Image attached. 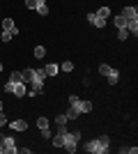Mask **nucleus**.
I'll list each match as a JSON object with an SVG mask.
<instances>
[{
    "label": "nucleus",
    "instance_id": "nucleus-1",
    "mask_svg": "<svg viewBox=\"0 0 138 154\" xmlns=\"http://www.w3.org/2000/svg\"><path fill=\"white\" fill-rule=\"evenodd\" d=\"M58 134L62 136V147L67 149V152H76V147H78V138H81V134L78 131H69V129H65V127H58Z\"/></svg>",
    "mask_w": 138,
    "mask_h": 154
},
{
    "label": "nucleus",
    "instance_id": "nucleus-2",
    "mask_svg": "<svg viewBox=\"0 0 138 154\" xmlns=\"http://www.w3.org/2000/svg\"><path fill=\"white\" fill-rule=\"evenodd\" d=\"M108 136H99V138H94V140H90V143H85V152H90V154H106L108 152Z\"/></svg>",
    "mask_w": 138,
    "mask_h": 154
},
{
    "label": "nucleus",
    "instance_id": "nucleus-3",
    "mask_svg": "<svg viewBox=\"0 0 138 154\" xmlns=\"http://www.w3.org/2000/svg\"><path fill=\"white\" fill-rule=\"evenodd\" d=\"M44 81H46V74H44V69H35V74H32V83H30V88H32V90H37V94H39V92L44 90Z\"/></svg>",
    "mask_w": 138,
    "mask_h": 154
},
{
    "label": "nucleus",
    "instance_id": "nucleus-4",
    "mask_svg": "<svg viewBox=\"0 0 138 154\" xmlns=\"http://www.w3.org/2000/svg\"><path fill=\"white\" fill-rule=\"evenodd\" d=\"M26 83H23V81H19V83H12V81H7L5 83V92H12L14 97H23L26 94Z\"/></svg>",
    "mask_w": 138,
    "mask_h": 154
},
{
    "label": "nucleus",
    "instance_id": "nucleus-5",
    "mask_svg": "<svg viewBox=\"0 0 138 154\" xmlns=\"http://www.w3.org/2000/svg\"><path fill=\"white\" fill-rule=\"evenodd\" d=\"M2 147H5L7 154H16L19 147H16V140H14L12 136H2Z\"/></svg>",
    "mask_w": 138,
    "mask_h": 154
},
{
    "label": "nucleus",
    "instance_id": "nucleus-6",
    "mask_svg": "<svg viewBox=\"0 0 138 154\" xmlns=\"http://www.w3.org/2000/svg\"><path fill=\"white\" fill-rule=\"evenodd\" d=\"M37 127H39V131H41V136H44V138H51V131H48V120H46V117H39V120H37Z\"/></svg>",
    "mask_w": 138,
    "mask_h": 154
},
{
    "label": "nucleus",
    "instance_id": "nucleus-7",
    "mask_svg": "<svg viewBox=\"0 0 138 154\" xmlns=\"http://www.w3.org/2000/svg\"><path fill=\"white\" fill-rule=\"evenodd\" d=\"M87 21H90L92 26H97V28H104V26H106V19H99V16H97L94 12H92V14H87Z\"/></svg>",
    "mask_w": 138,
    "mask_h": 154
},
{
    "label": "nucleus",
    "instance_id": "nucleus-8",
    "mask_svg": "<svg viewBox=\"0 0 138 154\" xmlns=\"http://www.w3.org/2000/svg\"><path fill=\"white\" fill-rule=\"evenodd\" d=\"M58 71H60V67L55 62H48L44 67V74H46V76H58Z\"/></svg>",
    "mask_w": 138,
    "mask_h": 154
},
{
    "label": "nucleus",
    "instance_id": "nucleus-9",
    "mask_svg": "<svg viewBox=\"0 0 138 154\" xmlns=\"http://www.w3.org/2000/svg\"><path fill=\"white\" fill-rule=\"evenodd\" d=\"M122 16H124L127 21L129 19H138V9L136 7H124V9H122Z\"/></svg>",
    "mask_w": 138,
    "mask_h": 154
},
{
    "label": "nucleus",
    "instance_id": "nucleus-10",
    "mask_svg": "<svg viewBox=\"0 0 138 154\" xmlns=\"http://www.w3.org/2000/svg\"><path fill=\"white\" fill-rule=\"evenodd\" d=\"M9 129H14V131H26L28 124H26V120H14V122H9Z\"/></svg>",
    "mask_w": 138,
    "mask_h": 154
},
{
    "label": "nucleus",
    "instance_id": "nucleus-11",
    "mask_svg": "<svg viewBox=\"0 0 138 154\" xmlns=\"http://www.w3.org/2000/svg\"><path fill=\"white\" fill-rule=\"evenodd\" d=\"M32 74H35V69H23L21 71V81H23L26 85H30L32 83Z\"/></svg>",
    "mask_w": 138,
    "mask_h": 154
},
{
    "label": "nucleus",
    "instance_id": "nucleus-12",
    "mask_svg": "<svg viewBox=\"0 0 138 154\" xmlns=\"http://www.w3.org/2000/svg\"><path fill=\"white\" fill-rule=\"evenodd\" d=\"M35 9H37L41 16H46V14H48V5H46L44 0H37V7H35Z\"/></svg>",
    "mask_w": 138,
    "mask_h": 154
},
{
    "label": "nucleus",
    "instance_id": "nucleus-13",
    "mask_svg": "<svg viewBox=\"0 0 138 154\" xmlns=\"http://www.w3.org/2000/svg\"><path fill=\"white\" fill-rule=\"evenodd\" d=\"M2 30H14V32H19V28L14 26L12 19H2Z\"/></svg>",
    "mask_w": 138,
    "mask_h": 154
},
{
    "label": "nucleus",
    "instance_id": "nucleus-14",
    "mask_svg": "<svg viewBox=\"0 0 138 154\" xmlns=\"http://www.w3.org/2000/svg\"><path fill=\"white\" fill-rule=\"evenodd\" d=\"M115 26H118V30H127V19L120 14V16H115Z\"/></svg>",
    "mask_w": 138,
    "mask_h": 154
},
{
    "label": "nucleus",
    "instance_id": "nucleus-15",
    "mask_svg": "<svg viewBox=\"0 0 138 154\" xmlns=\"http://www.w3.org/2000/svg\"><path fill=\"white\" fill-rule=\"evenodd\" d=\"M14 35H16L14 30H2V32H0V39H2V42H12Z\"/></svg>",
    "mask_w": 138,
    "mask_h": 154
},
{
    "label": "nucleus",
    "instance_id": "nucleus-16",
    "mask_svg": "<svg viewBox=\"0 0 138 154\" xmlns=\"http://www.w3.org/2000/svg\"><path fill=\"white\" fill-rule=\"evenodd\" d=\"M106 78H108V83H111V85H115V83L120 81V71H115V69H113V71H111V74H108Z\"/></svg>",
    "mask_w": 138,
    "mask_h": 154
},
{
    "label": "nucleus",
    "instance_id": "nucleus-17",
    "mask_svg": "<svg viewBox=\"0 0 138 154\" xmlns=\"http://www.w3.org/2000/svg\"><path fill=\"white\" fill-rule=\"evenodd\" d=\"M78 110H81V113H90V110H92V101H81Z\"/></svg>",
    "mask_w": 138,
    "mask_h": 154
},
{
    "label": "nucleus",
    "instance_id": "nucleus-18",
    "mask_svg": "<svg viewBox=\"0 0 138 154\" xmlns=\"http://www.w3.org/2000/svg\"><path fill=\"white\" fill-rule=\"evenodd\" d=\"M65 115H67V120H76V117H78V115H81V113H78V108H74V106H72V108L67 110Z\"/></svg>",
    "mask_w": 138,
    "mask_h": 154
},
{
    "label": "nucleus",
    "instance_id": "nucleus-19",
    "mask_svg": "<svg viewBox=\"0 0 138 154\" xmlns=\"http://www.w3.org/2000/svg\"><path fill=\"white\" fill-rule=\"evenodd\" d=\"M67 122H69V120H67V115H65V113H60V115L55 117V124H58V127H65Z\"/></svg>",
    "mask_w": 138,
    "mask_h": 154
},
{
    "label": "nucleus",
    "instance_id": "nucleus-20",
    "mask_svg": "<svg viewBox=\"0 0 138 154\" xmlns=\"http://www.w3.org/2000/svg\"><path fill=\"white\" fill-rule=\"evenodd\" d=\"M97 16L99 19H108V16H111V9H108V7H101V9L97 12Z\"/></svg>",
    "mask_w": 138,
    "mask_h": 154
},
{
    "label": "nucleus",
    "instance_id": "nucleus-21",
    "mask_svg": "<svg viewBox=\"0 0 138 154\" xmlns=\"http://www.w3.org/2000/svg\"><path fill=\"white\" fill-rule=\"evenodd\" d=\"M35 58H46V48H44V46H37V48H35Z\"/></svg>",
    "mask_w": 138,
    "mask_h": 154
},
{
    "label": "nucleus",
    "instance_id": "nucleus-22",
    "mask_svg": "<svg viewBox=\"0 0 138 154\" xmlns=\"http://www.w3.org/2000/svg\"><path fill=\"white\" fill-rule=\"evenodd\" d=\"M113 71V67H108V64H99V74H104V76H108Z\"/></svg>",
    "mask_w": 138,
    "mask_h": 154
},
{
    "label": "nucleus",
    "instance_id": "nucleus-23",
    "mask_svg": "<svg viewBox=\"0 0 138 154\" xmlns=\"http://www.w3.org/2000/svg\"><path fill=\"white\" fill-rule=\"evenodd\" d=\"M9 81H12V83H19L21 81V71H12V74H9Z\"/></svg>",
    "mask_w": 138,
    "mask_h": 154
},
{
    "label": "nucleus",
    "instance_id": "nucleus-24",
    "mask_svg": "<svg viewBox=\"0 0 138 154\" xmlns=\"http://www.w3.org/2000/svg\"><path fill=\"white\" fill-rule=\"evenodd\" d=\"M72 69H74V62H72V60L62 62V71H72Z\"/></svg>",
    "mask_w": 138,
    "mask_h": 154
},
{
    "label": "nucleus",
    "instance_id": "nucleus-25",
    "mask_svg": "<svg viewBox=\"0 0 138 154\" xmlns=\"http://www.w3.org/2000/svg\"><path fill=\"white\" fill-rule=\"evenodd\" d=\"M69 103H72L74 108H78V103H81V99H78V97H69ZM78 113H81V110H78Z\"/></svg>",
    "mask_w": 138,
    "mask_h": 154
},
{
    "label": "nucleus",
    "instance_id": "nucleus-26",
    "mask_svg": "<svg viewBox=\"0 0 138 154\" xmlns=\"http://www.w3.org/2000/svg\"><path fill=\"white\" fill-rule=\"evenodd\" d=\"M127 37H129V32H127V30H120L118 32V39H120V42H124Z\"/></svg>",
    "mask_w": 138,
    "mask_h": 154
},
{
    "label": "nucleus",
    "instance_id": "nucleus-27",
    "mask_svg": "<svg viewBox=\"0 0 138 154\" xmlns=\"http://www.w3.org/2000/svg\"><path fill=\"white\" fill-rule=\"evenodd\" d=\"M26 7L28 9H35V7H37V0H26Z\"/></svg>",
    "mask_w": 138,
    "mask_h": 154
},
{
    "label": "nucleus",
    "instance_id": "nucleus-28",
    "mask_svg": "<svg viewBox=\"0 0 138 154\" xmlns=\"http://www.w3.org/2000/svg\"><path fill=\"white\" fill-rule=\"evenodd\" d=\"M122 152H127V154H136V152H138V147H124Z\"/></svg>",
    "mask_w": 138,
    "mask_h": 154
},
{
    "label": "nucleus",
    "instance_id": "nucleus-29",
    "mask_svg": "<svg viewBox=\"0 0 138 154\" xmlns=\"http://www.w3.org/2000/svg\"><path fill=\"white\" fill-rule=\"evenodd\" d=\"M5 122H7V117H5V113L0 110V127H5Z\"/></svg>",
    "mask_w": 138,
    "mask_h": 154
},
{
    "label": "nucleus",
    "instance_id": "nucleus-30",
    "mask_svg": "<svg viewBox=\"0 0 138 154\" xmlns=\"http://www.w3.org/2000/svg\"><path fill=\"white\" fill-rule=\"evenodd\" d=\"M0 110H2V101H0Z\"/></svg>",
    "mask_w": 138,
    "mask_h": 154
},
{
    "label": "nucleus",
    "instance_id": "nucleus-31",
    "mask_svg": "<svg viewBox=\"0 0 138 154\" xmlns=\"http://www.w3.org/2000/svg\"><path fill=\"white\" fill-rule=\"evenodd\" d=\"M0 71H2V62H0Z\"/></svg>",
    "mask_w": 138,
    "mask_h": 154
}]
</instances>
